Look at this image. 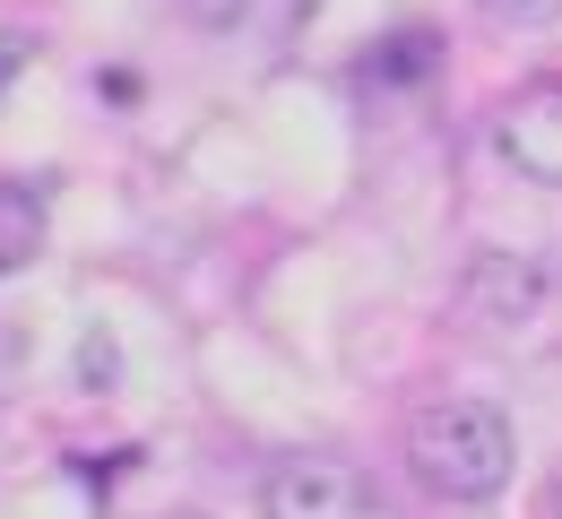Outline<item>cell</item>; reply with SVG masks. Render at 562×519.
Returning a JSON list of instances; mask_svg holds the SVG:
<instances>
[{"label": "cell", "instance_id": "9", "mask_svg": "<svg viewBox=\"0 0 562 519\" xmlns=\"http://www.w3.org/2000/svg\"><path fill=\"white\" fill-rule=\"evenodd\" d=\"M18 61H26V44H0V87L18 78Z\"/></svg>", "mask_w": 562, "mask_h": 519}, {"label": "cell", "instance_id": "5", "mask_svg": "<svg viewBox=\"0 0 562 519\" xmlns=\"http://www.w3.org/2000/svg\"><path fill=\"white\" fill-rule=\"evenodd\" d=\"M35 251H44V182L0 173V278H18Z\"/></svg>", "mask_w": 562, "mask_h": 519}, {"label": "cell", "instance_id": "1", "mask_svg": "<svg viewBox=\"0 0 562 519\" xmlns=\"http://www.w3.org/2000/svg\"><path fill=\"white\" fill-rule=\"evenodd\" d=\"M407 467L441 503H493L510 485V467H519V433L485 398H432L407 425Z\"/></svg>", "mask_w": 562, "mask_h": 519}, {"label": "cell", "instance_id": "4", "mask_svg": "<svg viewBox=\"0 0 562 519\" xmlns=\"http://www.w3.org/2000/svg\"><path fill=\"white\" fill-rule=\"evenodd\" d=\"M546 303V269L519 260V251H493L468 269V312H493V320H528Z\"/></svg>", "mask_w": 562, "mask_h": 519}, {"label": "cell", "instance_id": "8", "mask_svg": "<svg viewBox=\"0 0 562 519\" xmlns=\"http://www.w3.org/2000/svg\"><path fill=\"white\" fill-rule=\"evenodd\" d=\"M191 9H200L209 26H234V18H243V0H191Z\"/></svg>", "mask_w": 562, "mask_h": 519}, {"label": "cell", "instance_id": "3", "mask_svg": "<svg viewBox=\"0 0 562 519\" xmlns=\"http://www.w3.org/2000/svg\"><path fill=\"white\" fill-rule=\"evenodd\" d=\"M493 148H502V165H510V173L554 182V191H562V78L519 87V95L493 113Z\"/></svg>", "mask_w": 562, "mask_h": 519}, {"label": "cell", "instance_id": "6", "mask_svg": "<svg viewBox=\"0 0 562 519\" xmlns=\"http://www.w3.org/2000/svg\"><path fill=\"white\" fill-rule=\"evenodd\" d=\"M26 347H35V338H26V320H0V407H9V398H18V381H26Z\"/></svg>", "mask_w": 562, "mask_h": 519}, {"label": "cell", "instance_id": "10", "mask_svg": "<svg viewBox=\"0 0 562 519\" xmlns=\"http://www.w3.org/2000/svg\"><path fill=\"white\" fill-rule=\"evenodd\" d=\"M554 511H562V485H554Z\"/></svg>", "mask_w": 562, "mask_h": 519}, {"label": "cell", "instance_id": "2", "mask_svg": "<svg viewBox=\"0 0 562 519\" xmlns=\"http://www.w3.org/2000/svg\"><path fill=\"white\" fill-rule=\"evenodd\" d=\"M269 519H398L390 494L355 467V459H329V450H303L269 476Z\"/></svg>", "mask_w": 562, "mask_h": 519}, {"label": "cell", "instance_id": "7", "mask_svg": "<svg viewBox=\"0 0 562 519\" xmlns=\"http://www.w3.org/2000/svg\"><path fill=\"white\" fill-rule=\"evenodd\" d=\"M510 26H562V0H493Z\"/></svg>", "mask_w": 562, "mask_h": 519}]
</instances>
